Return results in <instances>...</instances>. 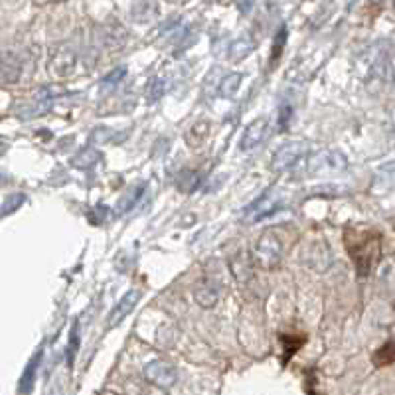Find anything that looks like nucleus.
<instances>
[{
  "label": "nucleus",
  "mask_w": 395,
  "mask_h": 395,
  "mask_svg": "<svg viewBox=\"0 0 395 395\" xmlns=\"http://www.w3.org/2000/svg\"><path fill=\"white\" fill-rule=\"evenodd\" d=\"M73 68H75V58L73 54H59L58 58L54 59V71L58 73L59 77H68L70 73H73Z\"/></svg>",
  "instance_id": "nucleus-19"
},
{
  "label": "nucleus",
  "mask_w": 395,
  "mask_h": 395,
  "mask_svg": "<svg viewBox=\"0 0 395 395\" xmlns=\"http://www.w3.org/2000/svg\"><path fill=\"white\" fill-rule=\"evenodd\" d=\"M251 257L257 267L263 271H273L279 267L283 261V241L279 239V235L273 232L261 233L251 249Z\"/></svg>",
  "instance_id": "nucleus-1"
},
{
  "label": "nucleus",
  "mask_w": 395,
  "mask_h": 395,
  "mask_svg": "<svg viewBox=\"0 0 395 395\" xmlns=\"http://www.w3.org/2000/svg\"><path fill=\"white\" fill-rule=\"evenodd\" d=\"M40 362H42V350L36 352L34 358L28 362V366H26V370H24L22 378H20V384H18V392H20V394H28V392L32 389L36 380V372H38V368H40Z\"/></svg>",
  "instance_id": "nucleus-12"
},
{
  "label": "nucleus",
  "mask_w": 395,
  "mask_h": 395,
  "mask_svg": "<svg viewBox=\"0 0 395 395\" xmlns=\"http://www.w3.org/2000/svg\"><path fill=\"white\" fill-rule=\"evenodd\" d=\"M144 378L151 382L152 385L161 387V389H170L178 380L176 368L166 360H154L151 364H147L144 368Z\"/></svg>",
  "instance_id": "nucleus-5"
},
{
  "label": "nucleus",
  "mask_w": 395,
  "mask_h": 395,
  "mask_svg": "<svg viewBox=\"0 0 395 395\" xmlns=\"http://www.w3.org/2000/svg\"><path fill=\"white\" fill-rule=\"evenodd\" d=\"M142 299V292L139 289H131L127 291L123 297H121V301L117 302L115 306L111 308V313L107 316V328H115L119 326L125 318H127L128 314L135 311V306L139 304V301Z\"/></svg>",
  "instance_id": "nucleus-6"
},
{
  "label": "nucleus",
  "mask_w": 395,
  "mask_h": 395,
  "mask_svg": "<svg viewBox=\"0 0 395 395\" xmlns=\"http://www.w3.org/2000/svg\"><path fill=\"white\" fill-rule=\"evenodd\" d=\"M125 75H127V70H125V68H117V70H113L105 77L103 85H117Z\"/></svg>",
  "instance_id": "nucleus-25"
},
{
  "label": "nucleus",
  "mask_w": 395,
  "mask_h": 395,
  "mask_svg": "<svg viewBox=\"0 0 395 395\" xmlns=\"http://www.w3.org/2000/svg\"><path fill=\"white\" fill-rule=\"evenodd\" d=\"M253 47H255V44L249 38H241V40L233 42L232 47H230V58H232V61H241L253 52Z\"/></svg>",
  "instance_id": "nucleus-18"
},
{
  "label": "nucleus",
  "mask_w": 395,
  "mask_h": 395,
  "mask_svg": "<svg viewBox=\"0 0 395 395\" xmlns=\"http://www.w3.org/2000/svg\"><path fill=\"white\" fill-rule=\"evenodd\" d=\"M20 71H22V66H20L18 58L6 52L4 58H2V82L6 83V85L16 83L18 77H20Z\"/></svg>",
  "instance_id": "nucleus-13"
},
{
  "label": "nucleus",
  "mask_w": 395,
  "mask_h": 395,
  "mask_svg": "<svg viewBox=\"0 0 395 395\" xmlns=\"http://www.w3.org/2000/svg\"><path fill=\"white\" fill-rule=\"evenodd\" d=\"M291 107L287 109H281V127H287L289 125V119H291Z\"/></svg>",
  "instance_id": "nucleus-27"
},
{
  "label": "nucleus",
  "mask_w": 395,
  "mask_h": 395,
  "mask_svg": "<svg viewBox=\"0 0 395 395\" xmlns=\"http://www.w3.org/2000/svg\"><path fill=\"white\" fill-rule=\"evenodd\" d=\"M194 301L202 306V308H214L218 301H220V292L216 291L214 285L209 283H200L194 289Z\"/></svg>",
  "instance_id": "nucleus-11"
},
{
  "label": "nucleus",
  "mask_w": 395,
  "mask_h": 395,
  "mask_svg": "<svg viewBox=\"0 0 395 395\" xmlns=\"http://www.w3.org/2000/svg\"><path fill=\"white\" fill-rule=\"evenodd\" d=\"M164 89H166V85H164L163 80H151L149 85H147V99H149V103H156V101H161L164 95Z\"/></svg>",
  "instance_id": "nucleus-20"
},
{
  "label": "nucleus",
  "mask_w": 395,
  "mask_h": 395,
  "mask_svg": "<svg viewBox=\"0 0 395 395\" xmlns=\"http://www.w3.org/2000/svg\"><path fill=\"white\" fill-rule=\"evenodd\" d=\"M304 156H306V144L301 140H289L275 151L273 161H271V170L273 172H285L292 166H297Z\"/></svg>",
  "instance_id": "nucleus-4"
},
{
  "label": "nucleus",
  "mask_w": 395,
  "mask_h": 395,
  "mask_svg": "<svg viewBox=\"0 0 395 395\" xmlns=\"http://www.w3.org/2000/svg\"><path fill=\"white\" fill-rule=\"evenodd\" d=\"M176 186H178L180 192L190 194V192H194L200 186V176L194 170H184V172H180L178 178H176Z\"/></svg>",
  "instance_id": "nucleus-17"
},
{
  "label": "nucleus",
  "mask_w": 395,
  "mask_h": 395,
  "mask_svg": "<svg viewBox=\"0 0 395 395\" xmlns=\"http://www.w3.org/2000/svg\"><path fill=\"white\" fill-rule=\"evenodd\" d=\"M255 2L257 0H235V6H237V10L239 12H249L253 8Z\"/></svg>",
  "instance_id": "nucleus-26"
},
{
  "label": "nucleus",
  "mask_w": 395,
  "mask_h": 395,
  "mask_svg": "<svg viewBox=\"0 0 395 395\" xmlns=\"http://www.w3.org/2000/svg\"><path fill=\"white\" fill-rule=\"evenodd\" d=\"M395 346L394 344H385L384 348L378 350V354H375V364L378 366H385V364H392V362L395 360Z\"/></svg>",
  "instance_id": "nucleus-23"
},
{
  "label": "nucleus",
  "mask_w": 395,
  "mask_h": 395,
  "mask_svg": "<svg viewBox=\"0 0 395 395\" xmlns=\"http://www.w3.org/2000/svg\"><path fill=\"white\" fill-rule=\"evenodd\" d=\"M277 209V194L275 190H267L261 198H257L251 206H247L244 211V218L247 221H259L267 218L269 214H273Z\"/></svg>",
  "instance_id": "nucleus-8"
},
{
  "label": "nucleus",
  "mask_w": 395,
  "mask_h": 395,
  "mask_svg": "<svg viewBox=\"0 0 395 395\" xmlns=\"http://www.w3.org/2000/svg\"><path fill=\"white\" fill-rule=\"evenodd\" d=\"M269 133V119L267 117H257L253 123H249L244 131V137H241V151H251L259 147Z\"/></svg>",
  "instance_id": "nucleus-9"
},
{
  "label": "nucleus",
  "mask_w": 395,
  "mask_h": 395,
  "mask_svg": "<svg viewBox=\"0 0 395 395\" xmlns=\"http://www.w3.org/2000/svg\"><path fill=\"white\" fill-rule=\"evenodd\" d=\"M253 265H255L253 257H251V253H245V251H239V253H235L230 259V271H232L235 281H239V283L251 281V277H253Z\"/></svg>",
  "instance_id": "nucleus-10"
},
{
  "label": "nucleus",
  "mask_w": 395,
  "mask_h": 395,
  "mask_svg": "<svg viewBox=\"0 0 395 395\" xmlns=\"http://www.w3.org/2000/svg\"><path fill=\"white\" fill-rule=\"evenodd\" d=\"M52 107V95L46 89L38 91L34 97H30L26 103H22L16 109V115L22 117V119H36V117L46 115Z\"/></svg>",
  "instance_id": "nucleus-7"
},
{
  "label": "nucleus",
  "mask_w": 395,
  "mask_h": 395,
  "mask_svg": "<svg viewBox=\"0 0 395 395\" xmlns=\"http://www.w3.org/2000/svg\"><path fill=\"white\" fill-rule=\"evenodd\" d=\"M142 192H144V186H137L133 188V190H128L125 196L119 200V204H117V214L119 216H123V214H127L128 209L135 208V204L139 202L140 196H142Z\"/></svg>",
  "instance_id": "nucleus-16"
},
{
  "label": "nucleus",
  "mask_w": 395,
  "mask_h": 395,
  "mask_svg": "<svg viewBox=\"0 0 395 395\" xmlns=\"http://www.w3.org/2000/svg\"><path fill=\"white\" fill-rule=\"evenodd\" d=\"M346 249H348L350 255L354 259V265L358 269V275L366 277L372 271L373 263L378 259L380 241H378V237H372V239L364 237L360 241H354L350 235H346Z\"/></svg>",
  "instance_id": "nucleus-2"
},
{
  "label": "nucleus",
  "mask_w": 395,
  "mask_h": 395,
  "mask_svg": "<svg viewBox=\"0 0 395 395\" xmlns=\"http://www.w3.org/2000/svg\"><path fill=\"white\" fill-rule=\"evenodd\" d=\"M99 161H101V152L95 151V149H83L80 154H75V156L71 158V166H73V168H80V170H89V168H94Z\"/></svg>",
  "instance_id": "nucleus-14"
},
{
  "label": "nucleus",
  "mask_w": 395,
  "mask_h": 395,
  "mask_svg": "<svg viewBox=\"0 0 395 395\" xmlns=\"http://www.w3.org/2000/svg\"><path fill=\"white\" fill-rule=\"evenodd\" d=\"M241 80H244L241 73H230V75H225L220 82V87H218L221 97H223V99H233L235 94L239 91V87H241Z\"/></svg>",
  "instance_id": "nucleus-15"
},
{
  "label": "nucleus",
  "mask_w": 395,
  "mask_h": 395,
  "mask_svg": "<svg viewBox=\"0 0 395 395\" xmlns=\"http://www.w3.org/2000/svg\"><path fill=\"white\" fill-rule=\"evenodd\" d=\"M380 176H382V182H385V186L394 188L395 186V163L385 164L384 168L380 170Z\"/></svg>",
  "instance_id": "nucleus-24"
},
{
  "label": "nucleus",
  "mask_w": 395,
  "mask_h": 395,
  "mask_svg": "<svg viewBox=\"0 0 395 395\" xmlns=\"http://www.w3.org/2000/svg\"><path fill=\"white\" fill-rule=\"evenodd\" d=\"M24 204V194H12L4 200V204H2V216L4 218H8L14 209H18L20 206Z\"/></svg>",
  "instance_id": "nucleus-22"
},
{
  "label": "nucleus",
  "mask_w": 395,
  "mask_h": 395,
  "mask_svg": "<svg viewBox=\"0 0 395 395\" xmlns=\"http://www.w3.org/2000/svg\"><path fill=\"white\" fill-rule=\"evenodd\" d=\"M80 352V322L71 326L70 332V344H68V364H73V358L75 354Z\"/></svg>",
  "instance_id": "nucleus-21"
},
{
  "label": "nucleus",
  "mask_w": 395,
  "mask_h": 395,
  "mask_svg": "<svg viewBox=\"0 0 395 395\" xmlns=\"http://www.w3.org/2000/svg\"><path fill=\"white\" fill-rule=\"evenodd\" d=\"M348 166V161L342 152L330 151V149H322V151L314 152L306 158V172L314 176L332 174V172H340Z\"/></svg>",
  "instance_id": "nucleus-3"
}]
</instances>
